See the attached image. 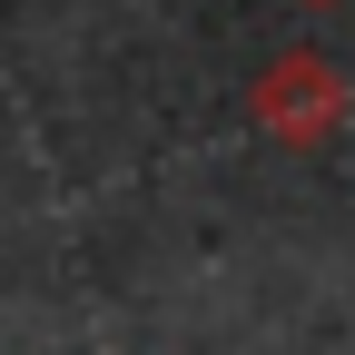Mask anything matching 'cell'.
Masks as SVG:
<instances>
[{"label":"cell","mask_w":355,"mask_h":355,"mask_svg":"<svg viewBox=\"0 0 355 355\" xmlns=\"http://www.w3.org/2000/svg\"><path fill=\"white\" fill-rule=\"evenodd\" d=\"M345 109H355V99H345V69L316 60V50H286L277 69L257 79V128H266L277 148H326L336 128H345Z\"/></svg>","instance_id":"obj_1"}]
</instances>
